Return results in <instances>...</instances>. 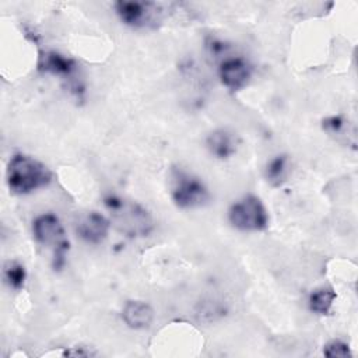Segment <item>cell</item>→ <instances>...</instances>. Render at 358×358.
Returning a JSON list of instances; mask_svg holds the SVG:
<instances>
[{"instance_id":"6da1fadb","label":"cell","mask_w":358,"mask_h":358,"mask_svg":"<svg viewBox=\"0 0 358 358\" xmlns=\"http://www.w3.org/2000/svg\"><path fill=\"white\" fill-rule=\"evenodd\" d=\"M110 224L127 238H145L154 231L151 213L140 203L110 194L103 199Z\"/></svg>"},{"instance_id":"7a4b0ae2","label":"cell","mask_w":358,"mask_h":358,"mask_svg":"<svg viewBox=\"0 0 358 358\" xmlns=\"http://www.w3.org/2000/svg\"><path fill=\"white\" fill-rule=\"evenodd\" d=\"M6 179L11 193L29 194L38 189L46 187L52 182V172L39 159L17 152L7 164Z\"/></svg>"},{"instance_id":"3957f363","label":"cell","mask_w":358,"mask_h":358,"mask_svg":"<svg viewBox=\"0 0 358 358\" xmlns=\"http://www.w3.org/2000/svg\"><path fill=\"white\" fill-rule=\"evenodd\" d=\"M171 197L179 208H197L206 206L211 194L199 176L182 168H172Z\"/></svg>"},{"instance_id":"277c9868","label":"cell","mask_w":358,"mask_h":358,"mask_svg":"<svg viewBox=\"0 0 358 358\" xmlns=\"http://www.w3.org/2000/svg\"><path fill=\"white\" fill-rule=\"evenodd\" d=\"M32 235L38 243L53 250V268L60 270L66 262L69 241L59 217L53 213H43L32 221Z\"/></svg>"},{"instance_id":"5b68a950","label":"cell","mask_w":358,"mask_h":358,"mask_svg":"<svg viewBox=\"0 0 358 358\" xmlns=\"http://www.w3.org/2000/svg\"><path fill=\"white\" fill-rule=\"evenodd\" d=\"M229 224L245 232H259L268 227V213L263 201L255 194H246L228 208Z\"/></svg>"},{"instance_id":"8992f818","label":"cell","mask_w":358,"mask_h":358,"mask_svg":"<svg viewBox=\"0 0 358 358\" xmlns=\"http://www.w3.org/2000/svg\"><path fill=\"white\" fill-rule=\"evenodd\" d=\"M113 7L120 21L131 28H155L161 21L162 11H165L164 4L154 1L120 0Z\"/></svg>"},{"instance_id":"52a82bcc","label":"cell","mask_w":358,"mask_h":358,"mask_svg":"<svg viewBox=\"0 0 358 358\" xmlns=\"http://www.w3.org/2000/svg\"><path fill=\"white\" fill-rule=\"evenodd\" d=\"M252 73V66L242 57L224 59L218 67L220 81L231 92L243 90L249 84Z\"/></svg>"},{"instance_id":"ba28073f","label":"cell","mask_w":358,"mask_h":358,"mask_svg":"<svg viewBox=\"0 0 358 358\" xmlns=\"http://www.w3.org/2000/svg\"><path fill=\"white\" fill-rule=\"evenodd\" d=\"M110 225L109 218L103 214L98 211H88L78 217L76 222V232L84 242L99 245L108 238Z\"/></svg>"},{"instance_id":"9c48e42d","label":"cell","mask_w":358,"mask_h":358,"mask_svg":"<svg viewBox=\"0 0 358 358\" xmlns=\"http://www.w3.org/2000/svg\"><path fill=\"white\" fill-rule=\"evenodd\" d=\"M238 137L234 131L225 127H220L208 133L206 138V147L208 152L218 159L231 158L238 150Z\"/></svg>"},{"instance_id":"30bf717a","label":"cell","mask_w":358,"mask_h":358,"mask_svg":"<svg viewBox=\"0 0 358 358\" xmlns=\"http://www.w3.org/2000/svg\"><path fill=\"white\" fill-rule=\"evenodd\" d=\"M122 319L133 330H145L154 320V309L144 301L130 299L122 309Z\"/></svg>"},{"instance_id":"8fae6325","label":"cell","mask_w":358,"mask_h":358,"mask_svg":"<svg viewBox=\"0 0 358 358\" xmlns=\"http://www.w3.org/2000/svg\"><path fill=\"white\" fill-rule=\"evenodd\" d=\"M38 70L43 73H50L55 76H64L69 77L76 70L77 64L73 59L66 57L53 50L41 52L38 56Z\"/></svg>"},{"instance_id":"7c38bea8","label":"cell","mask_w":358,"mask_h":358,"mask_svg":"<svg viewBox=\"0 0 358 358\" xmlns=\"http://www.w3.org/2000/svg\"><path fill=\"white\" fill-rule=\"evenodd\" d=\"M289 172V158L287 154H278L273 157L264 169V178L273 187H280L287 182Z\"/></svg>"},{"instance_id":"4fadbf2b","label":"cell","mask_w":358,"mask_h":358,"mask_svg":"<svg viewBox=\"0 0 358 358\" xmlns=\"http://www.w3.org/2000/svg\"><path fill=\"white\" fill-rule=\"evenodd\" d=\"M336 298H337V295H336V291L333 289V287L323 285L310 292L308 305H309L310 312L324 316V315H329V312L331 310V306H333Z\"/></svg>"},{"instance_id":"5bb4252c","label":"cell","mask_w":358,"mask_h":358,"mask_svg":"<svg viewBox=\"0 0 358 358\" xmlns=\"http://www.w3.org/2000/svg\"><path fill=\"white\" fill-rule=\"evenodd\" d=\"M3 277L6 284L11 289L20 291L21 288H24L27 280V271L24 264L17 260H7L3 267Z\"/></svg>"},{"instance_id":"9a60e30c","label":"cell","mask_w":358,"mask_h":358,"mask_svg":"<svg viewBox=\"0 0 358 358\" xmlns=\"http://www.w3.org/2000/svg\"><path fill=\"white\" fill-rule=\"evenodd\" d=\"M323 354L327 358H350L352 352L350 345L341 340H331L323 347Z\"/></svg>"},{"instance_id":"2e32d148","label":"cell","mask_w":358,"mask_h":358,"mask_svg":"<svg viewBox=\"0 0 358 358\" xmlns=\"http://www.w3.org/2000/svg\"><path fill=\"white\" fill-rule=\"evenodd\" d=\"M64 357H95L98 355L95 351H91V350H87L85 347H70V348H66L64 352H63Z\"/></svg>"}]
</instances>
